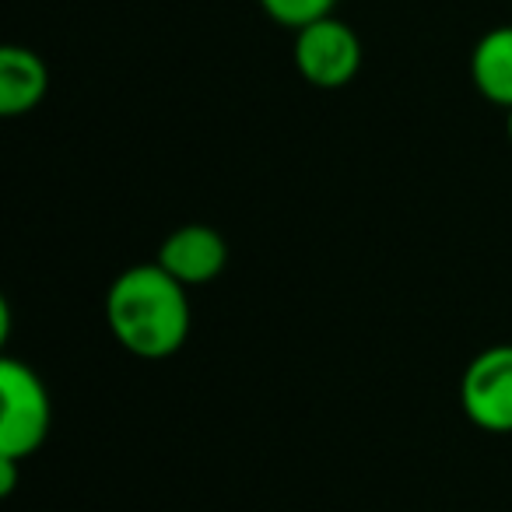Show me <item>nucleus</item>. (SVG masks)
Listing matches in <instances>:
<instances>
[{"mask_svg": "<svg viewBox=\"0 0 512 512\" xmlns=\"http://www.w3.org/2000/svg\"><path fill=\"white\" fill-rule=\"evenodd\" d=\"M106 323L113 337L144 362L172 358L190 337V295L162 264H134L109 285Z\"/></svg>", "mask_w": 512, "mask_h": 512, "instance_id": "nucleus-1", "label": "nucleus"}, {"mask_svg": "<svg viewBox=\"0 0 512 512\" xmlns=\"http://www.w3.org/2000/svg\"><path fill=\"white\" fill-rule=\"evenodd\" d=\"M0 456L29 460L53 425V404L43 379L18 358L0 362Z\"/></svg>", "mask_w": 512, "mask_h": 512, "instance_id": "nucleus-2", "label": "nucleus"}, {"mask_svg": "<svg viewBox=\"0 0 512 512\" xmlns=\"http://www.w3.org/2000/svg\"><path fill=\"white\" fill-rule=\"evenodd\" d=\"M292 60L302 81L334 92V88L351 85L355 74L362 71V39L348 22L330 15L295 32Z\"/></svg>", "mask_w": 512, "mask_h": 512, "instance_id": "nucleus-3", "label": "nucleus"}, {"mask_svg": "<svg viewBox=\"0 0 512 512\" xmlns=\"http://www.w3.org/2000/svg\"><path fill=\"white\" fill-rule=\"evenodd\" d=\"M460 404L470 425L491 435L512 432V344L484 348L460 379Z\"/></svg>", "mask_w": 512, "mask_h": 512, "instance_id": "nucleus-4", "label": "nucleus"}, {"mask_svg": "<svg viewBox=\"0 0 512 512\" xmlns=\"http://www.w3.org/2000/svg\"><path fill=\"white\" fill-rule=\"evenodd\" d=\"M158 264L186 288L214 281L228 264V242L211 225H183L169 232L158 246Z\"/></svg>", "mask_w": 512, "mask_h": 512, "instance_id": "nucleus-5", "label": "nucleus"}, {"mask_svg": "<svg viewBox=\"0 0 512 512\" xmlns=\"http://www.w3.org/2000/svg\"><path fill=\"white\" fill-rule=\"evenodd\" d=\"M50 71L43 57L29 46H4L0 50V113L25 116L46 99Z\"/></svg>", "mask_w": 512, "mask_h": 512, "instance_id": "nucleus-6", "label": "nucleus"}, {"mask_svg": "<svg viewBox=\"0 0 512 512\" xmlns=\"http://www.w3.org/2000/svg\"><path fill=\"white\" fill-rule=\"evenodd\" d=\"M470 81L491 106L512 109V25H495L474 43Z\"/></svg>", "mask_w": 512, "mask_h": 512, "instance_id": "nucleus-7", "label": "nucleus"}, {"mask_svg": "<svg viewBox=\"0 0 512 512\" xmlns=\"http://www.w3.org/2000/svg\"><path fill=\"white\" fill-rule=\"evenodd\" d=\"M264 15L271 18L281 29H306V25L320 22V18H330L337 8V0H260Z\"/></svg>", "mask_w": 512, "mask_h": 512, "instance_id": "nucleus-8", "label": "nucleus"}, {"mask_svg": "<svg viewBox=\"0 0 512 512\" xmlns=\"http://www.w3.org/2000/svg\"><path fill=\"white\" fill-rule=\"evenodd\" d=\"M505 134H509V141H512V109H505Z\"/></svg>", "mask_w": 512, "mask_h": 512, "instance_id": "nucleus-9", "label": "nucleus"}]
</instances>
